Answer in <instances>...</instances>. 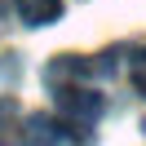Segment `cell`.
<instances>
[{"label": "cell", "instance_id": "obj_1", "mask_svg": "<svg viewBox=\"0 0 146 146\" xmlns=\"http://www.w3.org/2000/svg\"><path fill=\"white\" fill-rule=\"evenodd\" d=\"M53 102H58V111H62L71 124H80V128L98 124V115H102V98H98V93H89L84 84H66V89H53Z\"/></svg>", "mask_w": 146, "mask_h": 146}, {"label": "cell", "instance_id": "obj_2", "mask_svg": "<svg viewBox=\"0 0 146 146\" xmlns=\"http://www.w3.org/2000/svg\"><path fill=\"white\" fill-rule=\"evenodd\" d=\"M80 137H89L80 124H71V119H49V115H31L27 119V133H22V142H80Z\"/></svg>", "mask_w": 146, "mask_h": 146}, {"label": "cell", "instance_id": "obj_3", "mask_svg": "<svg viewBox=\"0 0 146 146\" xmlns=\"http://www.w3.org/2000/svg\"><path fill=\"white\" fill-rule=\"evenodd\" d=\"M89 71H93V66L84 62V58H75V53H58L53 62L44 66V84H49V89H66V84H84V80H89Z\"/></svg>", "mask_w": 146, "mask_h": 146}, {"label": "cell", "instance_id": "obj_4", "mask_svg": "<svg viewBox=\"0 0 146 146\" xmlns=\"http://www.w3.org/2000/svg\"><path fill=\"white\" fill-rule=\"evenodd\" d=\"M13 9H18V18L27 27H49L62 13V0H13Z\"/></svg>", "mask_w": 146, "mask_h": 146}, {"label": "cell", "instance_id": "obj_5", "mask_svg": "<svg viewBox=\"0 0 146 146\" xmlns=\"http://www.w3.org/2000/svg\"><path fill=\"white\" fill-rule=\"evenodd\" d=\"M128 80H133V89L146 98V49H137V53L128 58Z\"/></svg>", "mask_w": 146, "mask_h": 146}, {"label": "cell", "instance_id": "obj_6", "mask_svg": "<svg viewBox=\"0 0 146 146\" xmlns=\"http://www.w3.org/2000/svg\"><path fill=\"white\" fill-rule=\"evenodd\" d=\"M13 119H18V102H13V98H0V142L9 137Z\"/></svg>", "mask_w": 146, "mask_h": 146}]
</instances>
